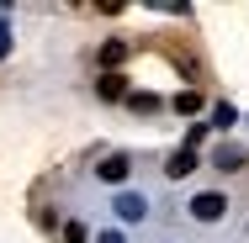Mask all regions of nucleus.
I'll list each match as a JSON object with an SVG mask.
<instances>
[{
    "mask_svg": "<svg viewBox=\"0 0 249 243\" xmlns=\"http://www.w3.org/2000/svg\"><path fill=\"white\" fill-rule=\"evenodd\" d=\"M223 211H228V195H223V191H207V195L191 201V217H196V222H217Z\"/></svg>",
    "mask_w": 249,
    "mask_h": 243,
    "instance_id": "nucleus-1",
    "label": "nucleus"
},
{
    "mask_svg": "<svg viewBox=\"0 0 249 243\" xmlns=\"http://www.w3.org/2000/svg\"><path fill=\"white\" fill-rule=\"evenodd\" d=\"M191 169H196V153H191V148H180V153H170V164H164V175H170V180H186Z\"/></svg>",
    "mask_w": 249,
    "mask_h": 243,
    "instance_id": "nucleus-2",
    "label": "nucleus"
},
{
    "mask_svg": "<svg viewBox=\"0 0 249 243\" xmlns=\"http://www.w3.org/2000/svg\"><path fill=\"white\" fill-rule=\"evenodd\" d=\"M96 90H101L106 100H122V96H127V80H122V74H101V85H96Z\"/></svg>",
    "mask_w": 249,
    "mask_h": 243,
    "instance_id": "nucleus-3",
    "label": "nucleus"
},
{
    "mask_svg": "<svg viewBox=\"0 0 249 243\" xmlns=\"http://www.w3.org/2000/svg\"><path fill=\"white\" fill-rule=\"evenodd\" d=\"M117 217H122V222H138V217H143V195H122V201H117Z\"/></svg>",
    "mask_w": 249,
    "mask_h": 243,
    "instance_id": "nucleus-4",
    "label": "nucleus"
},
{
    "mask_svg": "<svg viewBox=\"0 0 249 243\" xmlns=\"http://www.w3.org/2000/svg\"><path fill=\"white\" fill-rule=\"evenodd\" d=\"M96 175H101V180H111V185H117V180H122V175H127V159H122V153H111V159H106V164H101Z\"/></svg>",
    "mask_w": 249,
    "mask_h": 243,
    "instance_id": "nucleus-5",
    "label": "nucleus"
},
{
    "mask_svg": "<svg viewBox=\"0 0 249 243\" xmlns=\"http://www.w3.org/2000/svg\"><path fill=\"white\" fill-rule=\"evenodd\" d=\"M122 43H106V48H101V64H106V74H117V64H122Z\"/></svg>",
    "mask_w": 249,
    "mask_h": 243,
    "instance_id": "nucleus-6",
    "label": "nucleus"
},
{
    "mask_svg": "<svg viewBox=\"0 0 249 243\" xmlns=\"http://www.w3.org/2000/svg\"><path fill=\"white\" fill-rule=\"evenodd\" d=\"M217 164H223V169H233V164H244V148H223V153H217Z\"/></svg>",
    "mask_w": 249,
    "mask_h": 243,
    "instance_id": "nucleus-7",
    "label": "nucleus"
},
{
    "mask_svg": "<svg viewBox=\"0 0 249 243\" xmlns=\"http://www.w3.org/2000/svg\"><path fill=\"white\" fill-rule=\"evenodd\" d=\"M196 106H201V96H196V90H186V96H175V111H196Z\"/></svg>",
    "mask_w": 249,
    "mask_h": 243,
    "instance_id": "nucleus-8",
    "label": "nucleus"
},
{
    "mask_svg": "<svg viewBox=\"0 0 249 243\" xmlns=\"http://www.w3.org/2000/svg\"><path fill=\"white\" fill-rule=\"evenodd\" d=\"M127 106H133V111H154L159 100H154V96H127Z\"/></svg>",
    "mask_w": 249,
    "mask_h": 243,
    "instance_id": "nucleus-9",
    "label": "nucleus"
},
{
    "mask_svg": "<svg viewBox=\"0 0 249 243\" xmlns=\"http://www.w3.org/2000/svg\"><path fill=\"white\" fill-rule=\"evenodd\" d=\"M64 243H85V227H80V222H69V227H64Z\"/></svg>",
    "mask_w": 249,
    "mask_h": 243,
    "instance_id": "nucleus-10",
    "label": "nucleus"
},
{
    "mask_svg": "<svg viewBox=\"0 0 249 243\" xmlns=\"http://www.w3.org/2000/svg\"><path fill=\"white\" fill-rule=\"evenodd\" d=\"M101 243H122V238H117V233H101Z\"/></svg>",
    "mask_w": 249,
    "mask_h": 243,
    "instance_id": "nucleus-11",
    "label": "nucleus"
},
{
    "mask_svg": "<svg viewBox=\"0 0 249 243\" xmlns=\"http://www.w3.org/2000/svg\"><path fill=\"white\" fill-rule=\"evenodd\" d=\"M0 53H5V32H0Z\"/></svg>",
    "mask_w": 249,
    "mask_h": 243,
    "instance_id": "nucleus-12",
    "label": "nucleus"
}]
</instances>
